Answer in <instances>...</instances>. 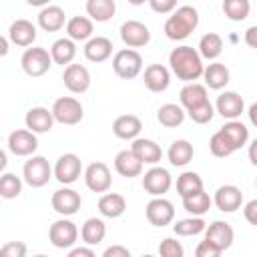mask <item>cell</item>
I'll return each instance as SVG.
<instances>
[{
  "label": "cell",
  "mask_w": 257,
  "mask_h": 257,
  "mask_svg": "<svg viewBox=\"0 0 257 257\" xmlns=\"http://www.w3.org/2000/svg\"><path fill=\"white\" fill-rule=\"evenodd\" d=\"M102 255L104 257H131V251L126 247H122V245H112V247L104 249Z\"/></svg>",
  "instance_id": "obj_50"
},
{
  "label": "cell",
  "mask_w": 257,
  "mask_h": 257,
  "mask_svg": "<svg viewBox=\"0 0 257 257\" xmlns=\"http://www.w3.org/2000/svg\"><path fill=\"white\" fill-rule=\"evenodd\" d=\"M173 185L171 173L163 167H153L143 177V189L153 197H163Z\"/></svg>",
  "instance_id": "obj_9"
},
{
  "label": "cell",
  "mask_w": 257,
  "mask_h": 257,
  "mask_svg": "<svg viewBox=\"0 0 257 257\" xmlns=\"http://www.w3.org/2000/svg\"><path fill=\"white\" fill-rule=\"evenodd\" d=\"M243 215H245V219H247L249 225H257V199H253V201H249L245 205Z\"/></svg>",
  "instance_id": "obj_49"
},
{
  "label": "cell",
  "mask_w": 257,
  "mask_h": 257,
  "mask_svg": "<svg viewBox=\"0 0 257 257\" xmlns=\"http://www.w3.org/2000/svg\"><path fill=\"white\" fill-rule=\"evenodd\" d=\"M50 203H52V209H54L58 215L70 217V215H74V213L80 209L82 199H80V195H78L74 189L64 187V189H58V191L52 193Z\"/></svg>",
  "instance_id": "obj_13"
},
{
  "label": "cell",
  "mask_w": 257,
  "mask_h": 257,
  "mask_svg": "<svg viewBox=\"0 0 257 257\" xmlns=\"http://www.w3.org/2000/svg\"><path fill=\"white\" fill-rule=\"evenodd\" d=\"M157 120L167 126V128H175L179 124H183L185 120V110L181 104H175V102H167L163 104L159 110H157Z\"/></svg>",
  "instance_id": "obj_33"
},
{
  "label": "cell",
  "mask_w": 257,
  "mask_h": 257,
  "mask_svg": "<svg viewBox=\"0 0 257 257\" xmlns=\"http://www.w3.org/2000/svg\"><path fill=\"white\" fill-rule=\"evenodd\" d=\"M22 173H24V181L34 189L44 187L52 177V169H50L48 161L44 157H40V155L38 157H30L24 163V171Z\"/></svg>",
  "instance_id": "obj_6"
},
{
  "label": "cell",
  "mask_w": 257,
  "mask_h": 257,
  "mask_svg": "<svg viewBox=\"0 0 257 257\" xmlns=\"http://www.w3.org/2000/svg\"><path fill=\"white\" fill-rule=\"evenodd\" d=\"M8 54V40L0 34V56H6Z\"/></svg>",
  "instance_id": "obj_53"
},
{
  "label": "cell",
  "mask_w": 257,
  "mask_h": 257,
  "mask_svg": "<svg viewBox=\"0 0 257 257\" xmlns=\"http://www.w3.org/2000/svg\"><path fill=\"white\" fill-rule=\"evenodd\" d=\"M76 56V46H74V40L70 38H58L54 40V44L50 46V58L52 62L56 64H70Z\"/></svg>",
  "instance_id": "obj_30"
},
{
  "label": "cell",
  "mask_w": 257,
  "mask_h": 257,
  "mask_svg": "<svg viewBox=\"0 0 257 257\" xmlns=\"http://www.w3.org/2000/svg\"><path fill=\"white\" fill-rule=\"evenodd\" d=\"M187 114H189V118H191L193 122H197V124H207V122H211V118H213V114H215V106H213L209 100H205V102H201V104L189 108Z\"/></svg>",
  "instance_id": "obj_44"
},
{
  "label": "cell",
  "mask_w": 257,
  "mask_h": 257,
  "mask_svg": "<svg viewBox=\"0 0 257 257\" xmlns=\"http://www.w3.org/2000/svg\"><path fill=\"white\" fill-rule=\"evenodd\" d=\"M205 227H207L205 221H203L201 217L193 215V217H189V219H181V221H177V223L173 225V231H175L177 235H181V237H193V235L203 233Z\"/></svg>",
  "instance_id": "obj_41"
},
{
  "label": "cell",
  "mask_w": 257,
  "mask_h": 257,
  "mask_svg": "<svg viewBox=\"0 0 257 257\" xmlns=\"http://www.w3.org/2000/svg\"><path fill=\"white\" fill-rule=\"evenodd\" d=\"M48 239L56 249H70L78 239V229L68 219H58L48 229Z\"/></svg>",
  "instance_id": "obj_7"
},
{
  "label": "cell",
  "mask_w": 257,
  "mask_h": 257,
  "mask_svg": "<svg viewBox=\"0 0 257 257\" xmlns=\"http://www.w3.org/2000/svg\"><path fill=\"white\" fill-rule=\"evenodd\" d=\"M20 193H22V181H20V177H16L12 173H6V175L0 177V197H4V199H16Z\"/></svg>",
  "instance_id": "obj_42"
},
{
  "label": "cell",
  "mask_w": 257,
  "mask_h": 257,
  "mask_svg": "<svg viewBox=\"0 0 257 257\" xmlns=\"http://www.w3.org/2000/svg\"><path fill=\"white\" fill-rule=\"evenodd\" d=\"M159 253H161L163 257H183L185 249H183V245H181L179 241L167 237V239L161 241V245H159Z\"/></svg>",
  "instance_id": "obj_45"
},
{
  "label": "cell",
  "mask_w": 257,
  "mask_h": 257,
  "mask_svg": "<svg viewBox=\"0 0 257 257\" xmlns=\"http://www.w3.org/2000/svg\"><path fill=\"white\" fill-rule=\"evenodd\" d=\"M131 151L139 157V161L145 165H157L159 161H161V157H163V151H161V147L155 143V141H151V139H133V145H131Z\"/></svg>",
  "instance_id": "obj_22"
},
{
  "label": "cell",
  "mask_w": 257,
  "mask_h": 257,
  "mask_svg": "<svg viewBox=\"0 0 257 257\" xmlns=\"http://www.w3.org/2000/svg\"><path fill=\"white\" fill-rule=\"evenodd\" d=\"M169 64H171L173 74L179 80H185V82L197 80L203 74V68H205L201 54L193 46H177V48H173L171 54H169Z\"/></svg>",
  "instance_id": "obj_1"
},
{
  "label": "cell",
  "mask_w": 257,
  "mask_h": 257,
  "mask_svg": "<svg viewBox=\"0 0 257 257\" xmlns=\"http://www.w3.org/2000/svg\"><path fill=\"white\" fill-rule=\"evenodd\" d=\"M98 211L102 217H108V219H118L124 211H126V201L122 195L118 193H104L100 199H98Z\"/></svg>",
  "instance_id": "obj_27"
},
{
  "label": "cell",
  "mask_w": 257,
  "mask_h": 257,
  "mask_svg": "<svg viewBox=\"0 0 257 257\" xmlns=\"http://www.w3.org/2000/svg\"><path fill=\"white\" fill-rule=\"evenodd\" d=\"M20 64H22V70L36 78V76H42L50 70L52 66V58H50V52L46 48H38V46H32V48H26L22 58H20Z\"/></svg>",
  "instance_id": "obj_4"
},
{
  "label": "cell",
  "mask_w": 257,
  "mask_h": 257,
  "mask_svg": "<svg viewBox=\"0 0 257 257\" xmlns=\"http://www.w3.org/2000/svg\"><path fill=\"white\" fill-rule=\"evenodd\" d=\"M8 36H10V42H14L16 46H32V42L36 40V26L24 18L14 20L10 24Z\"/></svg>",
  "instance_id": "obj_23"
},
{
  "label": "cell",
  "mask_w": 257,
  "mask_h": 257,
  "mask_svg": "<svg viewBox=\"0 0 257 257\" xmlns=\"http://www.w3.org/2000/svg\"><path fill=\"white\" fill-rule=\"evenodd\" d=\"M114 12H116L114 0H86V14L90 16V20L106 22L114 16Z\"/></svg>",
  "instance_id": "obj_34"
},
{
  "label": "cell",
  "mask_w": 257,
  "mask_h": 257,
  "mask_svg": "<svg viewBox=\"0 0 257 257\" xmlns=\"http://www.w3.org/2000/svg\"><path fill=\"white\" fill-rule=\"evenodd\" d=\"M26 245L22 241H8L6 245L0 247V255L2 257H24L26 255Z\"/></svg>",
  "instance_id": "obj_46"
},
{
  "label": "cell",
  "mask_w": 257,
  "mask_h": 257,
  "mask_svg": "<svg viewBox=\"0 0 257 257\" xmlns=\"http://www.w3.org/2000/svg\"><path fill=\"white\" fill-rule=\"evenodd\" d=\"M6 165H8V159H6V153L0 149V173L6 169Z\"/></svg>",
  "instance_id": "obj_54"
},
{
  "label": "cell",
  "mask_w": 257,
  "mask_h": 257,
  "mask_svg": "<svg viewBox=\"0 0 257 257\" xmlns=\"http://www.w3.org/2000/svg\"><path fill=\"white\" fill-rule=\"evenodd\" d=\"M82 173V163L74 153H64L54 165V177L62 185H72Z\"/></svg>",
  "instance_id": "obj_8"
},
{
  "label": "cell",
  "mask_w": 257,
  "mask_h": 257,
  "mask_svg": "<svg viewBox=\"0 0 257 257\" xmlns=\"http://www.w3.org/2000/svg\"><path fill=\"white\" fill-rule=\"evenodd\" d=\"M229 141H231V145L235 147V151L237 149H241V147H245V143L249 141V128L241 122V120H229L227 124H223L221 128H219Z\"/></svg>",
  "instance_id": "obj_36"
},
{
  "label": "cell",
  "mask_w": 257,
  "mask_h": 257,
  "mask_svg": "<svg viewBox=\"0 0 257 257\" xmlns=\"http://www.w3.org/2000/svg\"><path fill=\"white\" fill-rule=\"evenodd\" d=\"M112 70H114L116 76H120L124 80H131V78L141 74V70H143V56L135 48H122L112 58Z\"/></svg>",
  "instance_id": "obj_3"
},
{
  "label": "cell",
  "mask_w": 257,
  "mask_h": 257,
  "mask_svg": "<svg viewBox=\"0 0 257 257\" xmlns=\"http://www.w3.org/2000/svg\"><path fill=\"white\" fill-rule=\"evenodd\" d=\"M149 4H151V8L155 10V12H159V14H169V12H173L175 8H177V2L179 0H147Z\"/></svg>",
  "instance_id": "obj_48"
},
{
  "label": "cell",
  "mask_w": 257,
  "mask_h": 257,
  "mask_svg": "<svg viewBox=\"0 0 257 257\" xmlns=\"http://www.w3.org/2000/svg\"><path fill=\"white\" fill-rule=\"evenodd\" d=\"M203 78H205V86H209V88H213V90H221L223 86H227V82H229V68L225 66V64H221V62H211L209 66H205L203 68V74H201Z\"/></svg>",
  "instance_id": "obj_28"
},
{
  "label": "cell",
  "mask_w": 257,
  "mask_h": 257,
  "mask_svg": "<svg viewBox=\"0 0 257 257\" xmlns=\"http://www.w3.org/2000/svg\"><path fill=\"white\" fill-rule=\"evenodd\" d=\"M24 122H26V128L32 133H48L54 124V116H52V110L44 106H34L26 112Z\"/></svg>",
  "instance_id": "obj_20"
},
{
  "label": "cell",
  "mask_w": 257,
  "mask_h": 257,
  "mask_svg": "<svg viewBox=\"0 0 257 257\" xmlns=\"http://www.w3.org/2000/svg\"><path fill=\"white\" fill-rule=\"evenodd\" d=\"M143 131V122L137 114H120L112 122V133L122 141H133Z\"/></svg>",
  "instance_id": "obj_21"
},
{
  "label": "cell",
  "mask_w": 257,
  "mask_h": 257,
  "mask_svg": "<svg viewBox=\"0 0 257 257\" xmlns=\"http://www.w3.org/2000/svg\"><path fill=\"white\" fill-rule=\"evenodd\" d=\"M147 221L155 227H165L175 219V207L171 201L163 199V197H155L149 201L147 209H145Z\"/></svg>",
  "instance_id": "obj_10"
},
{
  "label": "cell",
  "mask_w": 257,
  "mask_h": 257,
  "mask_svg": "<svg viewBox=\"0 0 257 257\" xmlns=\"http://www.w3.org/2000/svg\"><path fill=\"white\" fill-rule=\"evenodd\" d=\"M128 2H131V4H135V6H141V4H145L147 0H128Z\"/></svg>",
  "instance_id": "obj_56"
},
{
  "label": "cell",
  "mask_w": 257,
  "mask_h": 257,
  "mask_svg": "<svg viewBox=\"0 0 257 257\" xmlns=\"http://www.w3.org/2000/svg\"><path fill=\"white\" fill-rule=\"evenodd\" d=\"M66 14L60 6H44L38 14V26L46 32H56L64 26Z\"/></svg>",
  "instance_id": "obj_26"
},
{
  "label": "cell",
  "mask_w": 257,
  "mask_h": 257,
  "mask_svg": "<svg viewBox=\"0 0 257 257\" xmlns=\"http://www.w3.org/2000/svg\"><path fill=\"white\" fill-rule=\"evenodd\" d=\"M215 205L223 213H235L243 203V193L235 185H223L215 191Z\"/></svg>",
  "instance_id": "obj_17"
},
{
  "label": "cell",
  "mask_w": 257,
  "mask_h": 257,
  "mask_svg": "<svg viewBox=\"0 0 257 257\" xmlns=\"http://www.w3.org/2000/svg\"><path fill=\"white\" fill-rule=\"evenodd\" d=\"M143 80H145V86L151 90V92H163L169 88L171 84V72L167 66L163 64H149L145 68V74H143Z\"/></svg>",
  "instance_id": "obj_19"
},
{
  "label": "cell",
  "mask_w": 257,
  "mask_h": 257,
  "mask_svg": "<svg viewBox=\"0 0 257 257\" xmlns=\"http://www.w3.org/2000/svg\"><path fill=\"white\" fill-rule=\"evenodd\" d=\"M223 251L221 249H217L213 243H209L207 239L205 241H201L199 245H197V249H195V255L197 257H219Z\"/></svg>",
  "instance_id": "obj_47"
},
{
  "label": "cell",
  "mask_w": 257,
  "mask_h": 257,
  "mask_svg": "<svg viewBox=\"0 0 257 257\" xmlns=\"http://www.w3.org/2000/svg\"><path fill=\"white\" fill-rule=\"evenodd\" d=\"M257 26H251V28H247V32H245V42L251 46V48H255L257 46Z\"/></svg>",
  "instance_id": "obj_52"
},
{
  "label": "cell",
  "mask_w": 257,
  "mask_h": 257,
  "mask_svg": "<svg viewBox=\"0 0 257 257\" xmlns=\"http://www.w3.org/2000/svg\"><path fill=\"white\" fill-rule=\"evenodd\" d=\"M205 239L209 243H213L217 249L225 251L233 245V239H235V231L229 223L225 221H213L207 229H205Z\"/></svg>",
  "instance_id": "obj_16"
},
{
  "label": "cell",
  "mask_w": 257,
  "mask_h": 257,
  "mask_svg": "<svg viewBox=\"0 0 257 257\" xmlns=\"http://www.w3.org/2000/svg\"><path fill=\"white\" fill-rule=\"evenodd\" d=\"M201 189H203V179L197 173L187 171V173L179 175V179H177V193L181 195V199L187 197V195H193V193H197Z\"/></svg>",
  "instance_id": "obj_39"
},
{
  "label": "cell",
  "mask_w": 257,
  "mask_h": 257,
  "mask_svg": "<svg viewBox=\"0 0 257 257\" xmlns=\"http://www.w3.org/2000/svg\"><path fill=\"white\" fill-rule=\"evenodd\" d=\"M217 112L223 116V118H239L243 114V108H245V102H243V96L233 92V90H225L219 98H217V104H215Z\"/></svg>",
  "instance_id": "obj_18"
},
{
  "label": "cell",
  "mask_w": 257,
  "mask_h": 257,
  "mask_svg": "<svg viewBox=\"0 0 257 257\" xmlns=\"http://www.w3.org/2000/svg\"><path fill=\"white\" fill-rule=\"evenodd\" d=\"M104 235H106V225H104L102 219H96V217L86 219L84 225H82V229H80V237H82V241H84L86 245H90V247L102 243Z\"/></svg>",
  "instance_id": "obj_32"
},
{
  "label": "cell",
  "mask_w": 257,
  "mask_h": 257,
  "mask_svg": "<svg viewBox=\"0 0 257 257\" xmlns=\"http://www.w3.org/2000/svg\"><path fill=\"white\" fill-rule=\"evenodd\" d=\"M50 110H52L54 120H58L60 124H78L82 120V114H84L80 100H76L72 96L56 98Z\"/></svg>",
  "instance_id": "obj_5"
},
{
  "label": "cell",
  "mask_w": 257,
  "mask_h": 257,
  "mask_svg": "<svg viewBox=\"0 0 257 257\" xmlns=\"http://www.w3.org/2000/svg\"><path fill=\"white\" fill-rule=\"evenodd\" d=\"M223 12L229 20L241 22L249 16L251 12V2L249 0H223Z\"/></svg>",
  "instance_id": "obj_40"
},
{
  "label": "cell",
  "mask_w": 257,
  "mask_h": 257,
  "mask_svg": "<svg viewBox=\"0 0 257 257\" xmlns=\"http://www.w3.org/2000/svg\"><path fill=\"white\" fill-rule=\"evenodd\" d=\"M167 155H169V161H171L173 167H185V165H189L193 161L195 149H193V145L189 141L179 139V141H175L169 147V153Z\"/></svg>",
  "instance_id": "obj_31"
},
{
  "label": "cell",
  "mask_w": 257,
  "mask_h": 257,
  "mask_svg": "<svg viewBox=\"0 0 257 257\" xmlns=\"http://www.w3.org/2000/svg\"><path fill=\"white\" fill-rule=\"evenodd\" d=\"M209 149H211V153H213L215 157H219V159H225V157H229V155L235 153V147L231 145V141H229L221 131H217V133L211 137Z\"/></svg>",
  "instance_id": "obj_43"
},
{
  "label": "cell",
  "mask_w": 257,
  "mask_h": 257,
  "mask_svg": "<svg viewBox=\"0 0 257 257\" xmlns=\"http://www.w3.org/2000/svg\"><path fill=\"white\" fill-rule=\"evenodd\" d=\"M120 38L128 48H143L151 40V30L139 20H126L120 26Z\"/></svg>",
  "instance_id": "obj_12"
},
{
  "label": "cell",
  "mask_w": 257,
  "mask_h": 257,
  "mask_svg": "<svg viewBox=\"0 0 257 257\" xmlns=\"http://www.w3.org/2000/svg\"><path fill=\"white\" fill-rule=\"evenodd\" d=\"M30 6H48L50 0H26Z\"/></svg>",
  "instance_id": "obj_55"
},
{
  "label": "cell",
  "mask_w": 257,
  "mask_h": 257,
  "mask_svg": "<svg viewBox=\"0 0 257 257\" xmlns=\"http://www.w3.org/2000/svg\"><path fill=\"white\" fill-rule=\"evenodd\" d=\"M211 197L201 189V191H197V193H193V195H187V197H183V207H185V211L187 213H191V215H197V217H201V215H205L209 209H211Z\"/></svg>",
  "instance_id": "obj_37"
},
{
  "label": "cell",
  "mask_w": 257,
  "mask_h": 257,
  "mask_svg": "<svg viewBox=\"0 0 257 257\" xmlns=\"http://www.w3.org/2000/svg\"><path fill=\"white\" fill-rule=\"evenodd\" d=\"M199 26V12L193 6H179L165 22V34L169 40H185Z\"/></svg>",
  "instance_id": "obj_2"
},
{
  "label": "cell",
  "mask_w": 257,
  "mask_h": 257,
  "mask_svg": "<svg viewBox=\"0 0 257 257\" xmlns=\"http://www.w3.org/2000/svg\"><path fill=\"white\" fill-rule=\"evenodd\" d=\"M84 183L94 193H106L112 185L110 169L104 163H90L84 169Z\"/></svg>",
  "instance_id": "obj_11"
},
{
  "label": "cell",
  "mask_w": 257,
  "mask_h": 257,
  "mask_svg": "<svg viewBox=\"0 0 257 257\" xmlns=\"http://www.w3.org/2000/svg\"><path fill=\"white\" fill-rule=\"evenodd\" d=\"M62 80H64V86L74 92V94H82L88 90L90 86V72L86 66L82 64H66L64 68V74H62Z\"/></svg>",
  "instance_id": "obj_14"
},
{
  "label": "cell",
  "mask_w": 257,
  "mask_h": 257,
  "mask_svg": "<svg viewBox=\"0 0 257 257\" xmlns=\"http://www.w3.org/2000/svg\"><path fill=\"white\" fill-rule=\"evenodd\" d=\"M112 54V42L104 36H94L88 38L84 44V56L90 62H104Z\"/></svg>",
  "instance_id": "obj_25"
},
{
  "label": "cell",
  "mask_w": 257,
  "mask_h": 257,
  "mask_svg": "<svg viewBox=\"0 0 257 257\" xmlns=\"http://www.w3.org/2000/svg\"><path fill=\"white\" fill-rule=\"evenodd\" d=\"M70 257H94V251L90 247H74L68 251Z\"/></svg>",
  "instance_id": "obj_51"
},
{
  "label": "cell",
  "mask_w": 257,
  "mask_h": 257,
  "mask_svg": "<svg viewBox=\"0 0 257 257\" xmlns=\"http://www.w3.org/2000/svg\"><path fill=\"white\" fill-rule=\"evenodd\" d=\"M38 147L36 141V133L28 131V128H18L14 133H10L8 137V149L16 155V157H30Z\"/></svg>",
  "instance_id": "obj_15"
},
{
  "label": "cell",
  "mask_w": 257,
  "mask_h": 257,
  "mask_svg": "<svg viewBox=\"0 0 257 257\" xmlns=\"http://www.w3.org/2000/svg\"><path fill=\"white\" fill-rule=\"evenodd\" d=\"M179 98H181V104L189 110V108H193V106H197V104L209 100V96H207V86H205V84H199V82H189V84H185V86L181 88Z\"/></svg>",
  "instance_id": "obj_29"
},
{
  "label": "cell",
  "mask_w": 257,
  "mask_h": 257,
  "mask_svg": "<svg viewBox=\"0 0 257 257\" xmlns=\"http://www.w3.org/2000/svg\"><path fill=\"white\" fill-rule=\"evenodd\" d=\"M201 58H207V60H215L221 52H223V38L217 34V32H207L201 40H199V50Z\"/></svg>",
  "instance_id": "obj_38"
},
{
  "label": "cell",
  "mask_w": 257,
  "mask_h": 257,
  "mask_svg": "<svg viewBox=\"0 0 257 257\" xmlns=\"http://www.w3.org/2000/svg\"><path fill=\"white\" fill-rule=\"evenodd\" d=\"M114 171L126 179H133V177H139L143 173V163L139 161V157L126 149V151H120L116 153L114 157Z\"/></svg>",
  "instance_id": "obj_24"
},
{
  "label": "cell",
  "mask_w": 257,
  "mask_h": 257,
  "mask_svg": "<svg viewBox=\"0 0 257 257\" xmlns=\"http://www.w3.org/2000/svg\"><path fill=\"white\" fill-rule=\"evenodd\" d=\"M66 34L70 40H88L92 36V20L86 16H74L66 22Z\"/></svg>",
  "instance_id": "obj_35"
}]
</instances>
